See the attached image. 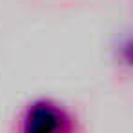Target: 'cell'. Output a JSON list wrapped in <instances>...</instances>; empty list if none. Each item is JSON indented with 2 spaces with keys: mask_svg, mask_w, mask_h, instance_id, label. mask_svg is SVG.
I'll list each match as a JSON object with an SVG mask.
<instances>
[{
  "mask_svg": "<svg viewBox=\"0 0 133 133\" xmlns=\"http://www.w3.org/2000/svg\"><path fill=\"white\" fill-rule=\"evenodd\" d=\"M22 133H69V118L51 102H37L29 108Z\"/></svg>",
  "mask_w": 133,
  "mask_h": 133,
  "instance_id": "6da1fadb",
  "label": "cell"
}]
</instances>
